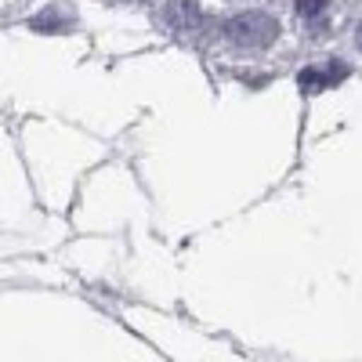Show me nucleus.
<instances>
[{
  "instance_id": "obj_1",
  "label": "nucleus",
  "mask_w": 362,
  "mask_h": 362,
  "mask_svg": "<svg viewBox=\"0 0 362 362\" xmlns=\"http://www.w3.org/2000/svg\"><path fill=\"white\" fill-rule=\"evenodd\" d=\"M276 29L279 22L276 18H268L261 11H247V15H239L225 25V37L235 44V47H247V51H261L268 47L272 40H276Z\"/></svg>"
},
{
  "instance_id": "obj_2",
  "label": "nucleus",
  "mask_w": 362,
  "mask_h": 362,
  "mask_svg": "<svg viewBox=\"0 0 362 362\" xmlns=\"http://www.w3.org/2000/svg\"><path fill=\"white\" fill-rule=\"evenodd\" d=\"M358 44H362V33H358Z\"/></svg>"
}]
</instances>
